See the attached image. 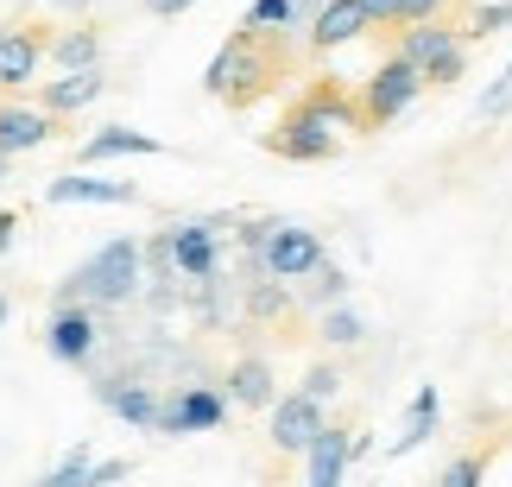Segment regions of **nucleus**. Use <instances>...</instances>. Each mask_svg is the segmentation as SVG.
<instances>
[{
  "mask_svg": "<svg viewBox=\"0 0 512 487\" xmlns=\"http://www.w3.org/2000/svg\"><path fill=\"white\" fill-rule=\"evenodd\" d=\"M424 89H430V83H424V70L411 64V57H399V51L380 57V64H373V76L361 83V114H367V127H392Z\"/></svg>",
  "mask_w": 512,
  "mask_h": 487,
  "instance_id": "nucleus-5",
  "label": "nucleus"
},
{
  "mask_svg": "<svg viewBox=\"0 0 512 487\" xmlns=\"http://www.w3.org/2000/svg\"><path fill=\"white\" fill-rule=\"evenodd\" d=\"M272 83V64L260 57V32H228L222 38V51L209 57V70H203V89L209 95H228V102H253Z\"/></svg>",
  "mask_w": 512,
  "mask_h": 487,
  "instance_id": "nucleus-3",
  "label": "nucleus"
},
{
  "mask_svg": "<svg viewBox=\"0 0 512 487\" xmlns=\"http://www.w3.org/2000/svg\"><path fill=\"white\" fill-rule=\"evenodd\" d=\"M298 393H310V399H336L342 393V374H336V367H310V374H304V386H298Z\"/></svg>",
  "mask_w": 512,
  "mask_h": 487,
  "instance_id": "nucleus-30",
  "label": "nucleus"
},
{
  "mask_svg": "<svg viewBox=\"0 0 512 487\" xmlns=\"http://www.w3.org/2000/svg\"><path fill=\"white\" fill-rule=\"evenodd\" d=\"M228 393L222 386H177V393L165 399V418L152 437H203V431H222L228 424Z\"/></svg>",
  "mask_w": 512,
  "mask_h": 487,
  "instance_id": "nucleus-7",
  "label": "nucleus"
},
{
  "mask_svg": "<svg viewBox=\"0 0 512 487\" xmlns=\"http://www.w3.org/2000/svg\"><path fill=\"white\" fill-rule=\"evenodd\" d=\"M348 462H354V431H336V424H329V431L310 443V456H304V487H342L348 481Z\"/></svg>",
  "mask_w": 512,
  "mask_h": 487,
  "instance_id": "nucleus-15",
  "label": "nucleus"
},
{
  "mask_svg": "<svg viewBox=\"0 0 512 487\" xmlns=\"http://www.w3.org/2000/svg\"><path fill=\"white\" fill-rule=\"evenodd\" d=\"M165 152V140H152V133H140V127H102V133H89L83 140V152H76V165H102V159H159Z\"/></svg>",
  "mask_w": 512,
  "mask_h": 487,
  "instance_id": "nucleus-14",
  "label": "nucleus"
},
{
  "mask_svg": "<svg viewBox=\"0 0 512 487\" xmlns=\"http://www.w3.org/2000/svg\"><path fill=\"white\" fill-rule=\"evenodd\" d=\"M102 89H108V83H102V70H64L57 83L38 89V108H45V114H76V108H89Z\"/></svg>",
  "mask_w": 512,
  "mask_h": 487,
  "instance_id": "nucleus-19",
  "label": "nucleus"
},
{
  "mask_svg": "<svg viewBox=\"0 0 512 487\" xmlns=\"http://www.w3.org/2000/svg\"><path fill=\"white\" fill-rule=\"evenodd\" d=\"M146 7H152V13H159V19H177V13H190V7H196V0H146Z\"/></svg>",
  "mask_w": 512,
  "mask_h": 487,
  "instance_id": "nucleus-34",
  "label": "nucleus"
},
{
  "mask_svg": "<svg viewBox=\"0 0 512 487\" xmlns=\"http://www.w3.org/2000/svg\"><path fill=\"white\" fill-rule=\"evenodd\" d=\"M475 114H481V121H506V114H512V64L494 76V83H487L481 89V102H475Z\"/></svg>",
  "mask_w": 512,
  "mask_h": 487,
  "instance_id": "nucleus-26",
  "label": "nucleus"
},
{
  "mask_svg": "<svg viewBox=\"0 0 512 487\" xmlns=\"http://www.w3.org/2000/svg\"><path fill=\"white\" fill-rule=\"evenodd\" d=\"M152 260V279H215L222 272V222H171L165 235H152L146 247Z\"/></svg>",
  "mask_w": 512,
  "mask_h": 487,
  "instance_id": "nucleus-2",
  "label": "nucleus"
},
{
  "mask_svg": "<svg viewBox=\"0 0 512 487\" xmlns=\"http://www.w3.org/2000/svg\"><path fill=\"white\" fill-rule=\"evenodd\" d=\"M38 38L19 26V32H0V89H26L32 76H38Z\"/></svg>",
  "mask_w": 512,
  "mask_h": 487,
  "instance_id": "nucleus-21",
  "label": "nucleus"
},
{
  "mask_svg": "<svg viewBox=\"0 0 512 487\" xmlns=\"http://www.w3.org/2000/svg\"><path fill=\"white\" fill-rule=\"evenodd\" d=\"M443 19V0H399V26H430Z\"/></svg>",
  "mask_w": 512,
  "mask_h": 487,
  "instance_id": "nucleus-31",
  "label": "nucleus"
},
{
  "mask_svg": "<svg viewBox=\"0 0 512 487\" xmlns=\"http://www.w3.org/2000/svg\"><path fill=\"white\" fill-rule=\"evenodd\" d=\"M304 304H310V310H336V304H348V266L323 260L317 272H310V285H304Z\"/></svg>",
  "mask_w": 512,
  "mask_h": 487,
  "instance_id": "nucleus-23",
  "label": "nucleus"
},
{
  "mask_svg": "<svg viewBox=\"0 0 512 487\" xmlns=\"http://www.w3.org/2000/svg\"><path fill=\"white\" fill-rule=\"evenodd\" d=\"M95 342H102V310H95V304L51 310V323H45V348H51V361H64V367H89V361H95Z\"/></svg>",
  "mask_w": 512,
  "mask_h": 487,
  "instance_id": "nucleus-8",
  "label": "nucleus"
},
{
  "mask_svg": "<svg viewBox=\"0 0 512 487\" xmlns=\"http://www.w3.org/2000/svg\"><path fill=\"white\" fill-rule=\"evenodd\" d=\"M437 487H487V456H481V450L456 456V462H449V469L437 475Z\"/></svg>",
  "mask_w": 512,
  "mask_h": 487,
  "instance_id": "nucleus-27",
  "label": "nucleus"
},
{
  "mask_svg": "<svg viewBox=\"0 0 512 487\" xmlns=\"http://www.w3.org/2000/svg\"><path fill=\"white\" fill-rule=\"evenodd\" d=\"M13 228H19V216H13V209H0V253L13 247Z\"/></svg>",
  "mask_w": 512,
  "mask_h": 487,
  "instance_id": "nucleus-35",
  "label": "nucleus"
},
{
  "mask_svg": "<svg viewBox=\"0 0 512 487\" xmlns=\"http://www.w3.org/2000/svg\"><path fill=\"white\" fill-rule=\"evenodd\" d=\"M89 469H95V450H89L83 437H76L70 450H64V462H57L45 481H32V487H89Z\"/></svg>",
  "mask_w": 512,
  "mask_h": 487,
  "instance_id": "nucleus-24",
  "label": "nucleus"
},
{
  "mask_svg": "<svg viewBox=\"0 0 512 487\" xmlns=\"http://www.w3.org/2000/svg\"><path fill=\"white\" fill-rule=\"evenodd\" d=\"M95 399L108 405L121 424H133V431H159V418H165V393L159 386H146V380H95Z\"/></svg>",
  "mask_w": 512,
  "mask_h": 487,
  "instance_id": "nucleus-11",
  "label": "nucleus"
},
{
  "mask_svg": "<svg viewBox=\"0 0 512 487\" xmlns=\"http://www.w3.org/2000/svg\"><path fill=\"white\" fill-rule=\"evenodd\" d=\"M361 32H373V19H367V7L361 0H329V7L310 19V51H342V45H354Z\"/></svg>",
  "mask_w": 512,
  "mask_h": 487,
  "instance_id": "nucleus-13",
  "label": "nucleus"
},
{
  "mask_svg": "<svg viewBox=\"0 0 512 487\" xmlns=\"http://www.w3.org/2000/svg\"><path fill=\"white\" fill-rule=\"evenodd\" d=\"M51 57H57V70H102V45H95L89 26L57 32V38H51Z\"/></svg>",
  "mask_w": 512,
  "mask_h": 487,
  "instance_id": "nucleus-22",
  "label": "nucleus"
},
{
  "mask_svg": "<svg viewBox=\"0 0 512 487\" xmlns=\"http://www.w3.org/2000/svg\"><path fill=\"white\" fill-rule=\"evenodd\" d=\"M462 70H468V45H456L449 57H437V64L424 70V83L430 89H449V83H462Z\"/></svg>",
  "mask_w": 512,
  "mask_h": 487,
  "instance_id": "nucleus-29",
  "label": "nucleus"
},
{
  "mask_svg": "<svg viewBox=\"0 0 512 487\" xmlns=\"http://www.w3.org/2000/svg\"><path fill=\"white\" fill-rule=\"evenodd\" d=\"M127 469H133V462H95V469H89V487H114V481H127Z\"/></svg>",
  "mask_w": 512,
  "mask_h": 487,
  "instance_id": "nucleus-32",
  "label": "nucleus"
},
{
  "mask_svg": "<svg viewBox=\"0 0 512 487\" xmlns=\"http://www.w3.org/2000/svg\"><path fill=\"white\" fill-rule=\"evenodd\" d=\"M437 424H443V393H437V386H418V393H411V405H405V431L392 437V450H386V456H411V450H424V443L437 437Z\"/></svg>",
  "mask_w": 512,
  "mask_h": 487,
  "instance_id": "nucleus-18",
  "label": "nucleus"
},
{
  "mask_svg": "<svg viewBox=\"0 0 512 487\" xmlns=\"http://www.w3.org/2000/svg\"><path fill=\"white\" fill-rule=\"evenodd\" d=\"M285 393H279V374H272L266 355H241L228 367V405H241V412H272Z\"/></svg>",
  "mask_w": 512,
  "mask_h": 487,
  "instance_id": "nucleus-12",
  "label": "nucleus"
},
{
  "mask_svg": "<svg viewBox=\"0 0 512 487\" xmlns=\"http://www.w3.org/2000/svg\"><path fill=\"white\" fill-rule=\"evenodd\" d=\"M317 336H323L329 348H354V342L367 336V323H361V310H348V304H336V310H323Z\"/></svg>",
  "mask_w": 512,
  "mask_h": 487,
  "instance_id": "nucleus-25",
  "label": "nucleus"
},
{
  "mask_svg": "<svg viewBox=\"0 0 512 487\" xmlns=\"http://www.w3.org/2000/svg\"><path fill=\"white\" fill-rule=\"evenodd\" d=\"M7 165H13V159H7V152H0V178H7Z\"/></svg>",
  "mask_w": 512,
  "mask_h": 487,
  "instance_id": "nucleus-37",
  "label": "nucleus"
},
{
  "mask_svg": "<svg viewBox=\"0 0 512 487\" xmlns=\"http://www.w3.org/2000/svg\"><path fill=\"white\" fill-rule=\"evenodd\" d=\"M329 260L323 253V235L317 228H304V222H266V241H260V272L266 279H310Z\"/></svg>",
  "mask_w": 512,
  "mask_h": 487,
  "instance_id": "nucleus-6",
  "label": "nucleus"
},
{
  "mask_svg": "<svg viewBox=\"0 0 512 487\" xmlns=\"http://www.w3.org/2000/svg\"><path fill=\"white\" fill-rule=\"evenodd\" d=\"M462 38H468V32L443 26V19H430V26H405V32H399V57H411L418 70H430L437 57H449V51H456Z\"/></svg>",
  "mask_w": 512,
  "mask_h": 487,
  "instance_id": "nucleus-20",
  "label": "nucleus"
},
{
  "mask_svg": "<svg viewBox=\"0 0 512 487\" xmlns=\"http://www.w3.org/2000/svg\"><path fill=\"white\" fill-rule=\"evenodd\" d=\"M329 431V418H323V405L310 399V393H285L279 405H272V450L279 456H310V443H317Z\"/></svg>",
  "mask_w": 512,
  "mask_h": 487,
  "instance_id": "nucleus-9",
  "label": "nucleus"
},
{
  "mask_svg": "<svg viewBox=\"0 0 512 487\" xmlns=\"http://www.w3.org/2000/svg\"><path fill=\"white\" fill-rule=\"evenodd\" d=\"M45 203L51 209H127V203H140V190H133L127 178H95V171H64V178H51L45 184Z\"/></svg>",
  "mask_w": 512,
  "mask_h": 487,
  "instance_id": "nucleus-10",
  "label": "nucleus"
},
{
  "mask_svg": "<svg viewBox=\"0 0 512 487\" xmlns=\"http://www.w3.org/2000/svg\"><path fill=\"white\" fill-rule=\"evenodd\" d=\"M506 26H512V0H481L475 19H468V38H494Z\"/></svg>",
  "mask_w": 512,
  "mask_h": 487,
  "instance_id": "nucleus-28",
  "label": "nucleus"
},
{
  "mask_svg": "<svg viewBox=\"0 0 512 487\" xmlns=\"http://www.w3.org/2000/svg\"><path fill=\"white\" fill-rule=\"evenodd\" d=\"M373 26H399V0H361Z\"/></svg>",
  "mask_w": 512,
  "mask_h": 487,
  "instance_id": "nucleus-33",
  "label": "nucleus"
},
{
  "mask_svg": "<svg viewBox=\"0 0 512 487\" xmlns=\"http://www.w3.org/2000/svg\"><path fill=\"white\" fill-rule=\"evenodd\" d=\"M7 317H13V304H7V291H0V329H7Z\"/></svg>",
  "mask_w": 512,
  "mask_h": 487,
  "instance_id": "nucleus-36",
  "label": "nucleus"
},
{
  "mask_svg": "<svg viewBox=\"0 0 512 487\" xmlns=\"http://www.w3.org/2000/svg\"><path fill=\"white\" fill-rule=\"evenodd\" d=\"M260 146L279 152V159H291V165H323V159L342 152V127H336V114H323L317 102H298Z\"/></svg>",
  "mask_w": 512,
  "mask_h": 487,
  "instance_id": "nucleus-4",
  "label": "nucleus"
},
{
  "mask_svg": "<svg viewBox=\"0 0 512 487\" xmlns=\"http://www.w3.org/2000/svg\"><path fill=\"white\" fill-rule=\"evenodd\" d=\"M51 140V114L45 108H26V102H7L0 108V152L7 159H26Z\"/></svg>",
  "mask_w": 512,
  "mask_h": 487,
  "instance_id": "nucleus-16",
  "label": "nucleus"
},
{
  "mask_svg": "<svg viewBox=\"0 0 512 487\" xmlns=\"http://www.w3.org/2000/svg\"><path fill=\"white\" fill-rule=\"evenodd\" d=\"M140 266H146V247L133 235H114L89 253L76 272H64V285L51 291V310H70V304H95V310H121L140 298Z\"/></svg>",
  "mask_w": 512,
  "mask_h": 487,
  "instance_id": "nucleus-1",
  "label": "nucleus"
},
{
  "mask_svg": "<svg viewBox=\"0 0 512 487\" xmlns=\"http://www.w3.org/2000/svg\"><path fill=\"white\" fill-rule=\"evenodd\" d=\"M329 7V0H253V7H247V19H241V26L247 32H310V19H317Z\"/></svg>",
  "mask_w": 512,
  "mask_h": 487,
  "instance_id": "nucleus-17",
  "label": "nucleus"
},
{
  "mask_svg": "<svg viewBox=\"0 0 512 487\" xmlns=\"http://www.w3.org/2000/svg\"><path fill=\"white\" fill-rule=\"evenodd\" d=\"M64 7H76V13H83V7H89V0H64Z\"/></svg>",
  "mask_w": 512,
  "mask_h": 487,
  "instance_id": "nucleus-38",
  "label": "nucleus"
}]
</instances>
